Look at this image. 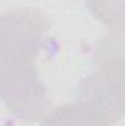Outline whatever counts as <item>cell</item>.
I'll list each match as a JSON object with an SVG mask.
<instances>
[{"instance_id": "1", "label": "cell", "mask_w": 125, "mask_h": 126, "mask_svg": "<svg viewBox=\"0 0 125 126\" xmlns=\"http://www.w3.org/2000/svg\"><path fill=\"white\" fill-rule=\"evenodd\" d=\"M53 21L35 7L7 10L0 19V64L34 63L41 51L56 53L59 44L49 32Z\"/></svg>"}, {"instance_id": "2", "label": "cell", "mask_w": 125, "mask_h": 126, "mask_svg": "<svg viewBox=\"0 0 125 126\" xmlns=\"http://www.w3.org/2000/svg\"><path fill=\"white\" fill-rule=\"evenodd\" d=\"M94 70L80 81L74 101L109 126L125 117V53L93 57Z\"/></svg>"}, {"instance_id": "3", "label": "cell", "mask_w": 125, "mask_h": 126, "mask_svg": "<svg viewBox=\"0 0 125 126\" xmlns=\"http://www.w3.org/2000/svg\"><path fill=\"white\" fill-rule=\"evenodd\" d=\"M0 97L10 113L27 123L41 120L52 106L34 63L0 64Z\"/></svg>"}, {"instance_id": "4", "label": "cell", "mask_w": 125, "mask_h": 126, "mask_svg": "<svg viewBox=\"0 0 125 126\" xmlns=\"http://www.w3.org/2000/svg\"><path fill=\"white\" fill-rule=\"evenodd\" d=\"M40 126H109L83 104L72 101L52 109L40 122Z\"/></svg>"}, {"instance_id": "5", "label": "cell", "mask_w": 125, "mask_h": 126, "mask_svg": "<svg viewBox=\"0 0 125 126\" xmlns=\"http://www.w3.org/2000/svg\"><path fill=\"white\" fill-rule=\"evenodd\" d=\"M85 4L94 18L106 27H125V0H85Z\"/></svg>"}]
</instances>
